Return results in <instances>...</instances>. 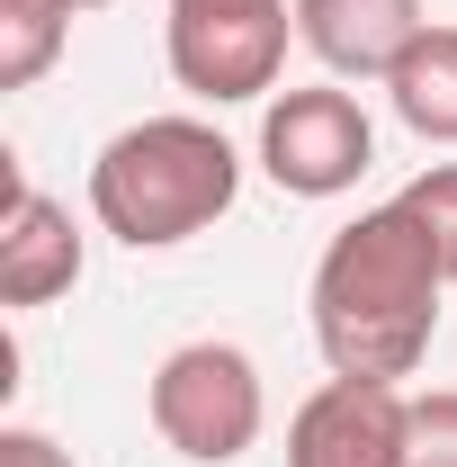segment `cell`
Masks as SVG:
<instances>
[{"instance_id": "obj_1", "label": "cell", "mask_w": 457, "mask_h": 467, "mask_svg": "<svg viewBox=\"0 0 457 467\" xmlns=\"http://www.w3.org/2000/svg\"><path fill=\"white\" fill-rule=\"evenodd\" d=\"M440 288H449V270H440L431 234L412 225L403 198L350 216L323 243L314 288H305L323 368L332 378H386V387L412 378L431 359V333H440Z\"/></svg>"}, {"instance_id": "obj_2", "label": "cell", "mask_w": 457, "mask_h": 467, "mask_svg": "<svg viewBox=\"0 0 457 467\" xmlns=\"http://www.w3.org/2000/svg\"><path fill=\"white\" fill-rule=\"evenodd\" d=\"M242 198V153L216 117H135L117 126L90 162V216L126 252H171L233 216Z\"/></svg>"}, {"instance_id": "obj_3", "label": "cell", "mask_w": 457, "mask_h": 467, "mask_svg": "<svg viewBox=\"0 0 457 467\" xmlns=\"http://www.w3.org/2000/svg\"><path fill=\"white\" fill-rule=\"evenodd\" d=\"M144 413L188 467H233L269 422V387H260V359L242 342H179L162 350Z\"/></svg>"}, {"instance_id": "obj_4", "label": "cell", "mask_w": 457, "mask_h": 467, "mask_svg": "<svg viewBox=\"0 0 457 467\" xmlns=\"http://www.w3.org/2000/svg\"><path fill=\"white\" fill-rule=\"evenodd\" d=\"M287 36H296V0H171V18H162L171 81L207 109L279 99Z\"/></svg>"}, {"instance_id": "obj_5", "label": "cell", "mask_w": 457, "mask_h": 467, "mask_svg": "<svg viewBox=\"0 0 457 467\" xmlns=\"http://www.w3.org/2000/svg\"><path fill=\"white\" fill-rule=\"evenodd\" d=\"M368 162H377V126L341 81H305L260 109V171L287 198H341V189H359Z\"/></svg>"}, {"instance_id": "obj_6", "label": "cell", "mask_w": 457, "mask_h": 467, "mask_svg": "<svg viewBox=\"0 0 457 467\" xmlns=\"http://www.w3.org/2000/svg\"><path fill=\"white\" fill-rule=\"evenodd\" d=\"M287 467H412V396L386 378H323L287 422Z\"/></svg>"}, {"instance_id": "obj_7", "label": "cell", "mask_w": 457, "mask_h": 467, "mask_svg": "<svg viewBox=\"0 0 457 467\" xmlns=\"http://www.w3.org/2000/svg\"><path fill=\"white\" fill-rule=\"evenodd\" d=\"M421 27V0H296V46L332 81H386Z\"/></svg>"}, {"instance_id": "obj_8", "label": "cell", "mask_w": 457, "mask_h": 467, "mask_svg": "<svg viewBox=\"0 0 457 467\" xmlns=\"http://www.w3.org/2000/svg\"><path fill=\"white\" fill-rule=\"evenodd\" d=\"M63 288H81V225L72 207L46 198L36 180L9 189V225H0V306H55Z\"/></svg>"}, {"instance_id": "obj_9", "label": "cell", "mask_w": 457, "mask_h": 467, "mask_svg": "<svg viewBox=\"0 0 457 467\" xmlns=\"http://www.w3.org/2000/svg\"><path fill=\"white\" fill-rule=\"evenodd\" d=\"M386 99H395V117L421 144H457V27L431 18V27L403 46V63L386 72Z\"/></svg>"}, {"instance_id": "obj_10", "label": "cell", "mask_w": 457, "mask_h": 467, "mask_svg": "<svg viewBox=\"0 0 457 467\" xmlns=\"http://www.w3.org/2000/svg\"><path fill=\"white\" fill-rule=\"evenodd\" d=\"M72 0H0V90H36L72 36Z\"/></svg>"}, {"instance_id": "obj_11", "label": "cell", "mask_w": 457, "mask_h": 467, "mask_svg": "<svg viewBox=\"0 0 457 467\" xmlns=\"http://www.w3.org/2000/svg\"><path fill=\"white\" fill-rule=\"evenodd\" d=\"M403 207H412V225L431 234V252H440V270H449V288H457V162H431V171L403 189Z\"/></svg>"}, {"instance_id": "obj_12", "label": "cell", "mask_w": 457, "mask_h": 467, "mask_svg": "<svg viewBox=\"0 0 457 467\" xmlns=\"http://www.w3.org/2000/svg\"><path fill=\"white\" fill-rule=\"evenodd\" d=\"M412 467H457V387L412 396Z\"/></svg>"}, {"instance_id": "obj_13", "label": "cell", "mask_w": 457, "mask_h": 467, "mask_svg": "<svg viewBox=\"0 0 457 467\" xmlns=\"http://www.w3.org/2000/svg\"><path fill=\"white\" fill-rule=\"evenodd\" d=\"M0 467H72V450H55V441L27 431V422H9V431H0Z\"/></svg>"}, {"instance_id": "obj_14", "label": "cell", "mask_w": 457, "mask_h": 467, "mask_svg": "<svg viewBox=\"0 0 457 467\" xmlns=\"http://www.w3.org/2000/svg\"><path fill=\"white\" fill-rule=\"evenodd\" d=\"M72 9H108V0H72Z\"/></svg>"}]
</instances>
